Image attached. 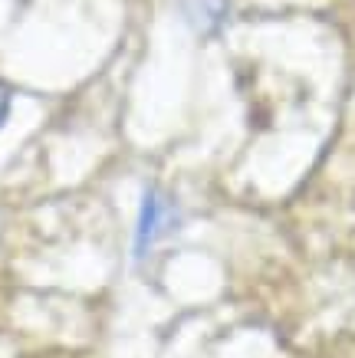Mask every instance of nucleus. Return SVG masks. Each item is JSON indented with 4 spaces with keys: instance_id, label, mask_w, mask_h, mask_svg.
Here are the masks:
<instances>
[{
    "instance_id": "obj_1",
    "label": "nucleus",
    "mask_w": 355,
    "mask_h": 358,
    "mask_svg": "<svg viewBox=\"0 0 355 358\" xmlns=\"http://www.w3.org/2000/svg\"><path fill=\"white\" fill-rule=\"evenodd\" d=\"M174 224H178V214L174 207L165 201L158 191H148L145 194V204H141V217H139V240H135V253L145 257L148 247H155L165 234H172Z\"/></svg>"
},
{
    "instance_id": "obj_2",
    "label": "nucleus",
    "mask_w": 355,
    "mask_h": 358,
    "mask_svg": "<svg viewBox=\"0 0 355 358\" xmlns=\"http://www.w3.org/2000/svg\"><path fill=\"white\" fill-rule=\"evenodd\" d=\"M7 112H11V89L0 83V125H4V119H7Z\"/></svg>"
}]
</instances>
